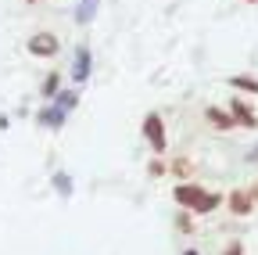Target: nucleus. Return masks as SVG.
<instances>
[{
  "mask_svg": "<svg viewBox=\"0 0 258 255\" xmlns=\"http://www.w3.org/2000/svg\"><path fill=\"white\" fill-rule=\"evenodd\" d=\"M205 194H208V190H205L201 183H190V180H183V183H176V187H172V198H176V205H183L186 212H194V209H198Z\"/></svg>",
  "mask_w": 258,
  "mask_h": 255,
  "instance_id": "obj_2",
  "label": "nucleus"
},
{
  "mask_svg": "<svg viewBox=\"0 0 258 255\" xmlns=\"http://www.w3.org/2000/svg\"><path fill=\"white\" fill-rule=\"evenodd\" d=\"M40 93H43L47 101H54V93H57V76H47V79H43V90H40Z\"/></svg>",
  "mask_w": 258,
  "mask_h": 255,
  "instance_id": "obj_14",
  "label": "nucleus"
},
{
  "mask_svg": "<svg viewBox=\"0 0 258 255\" xmlns=\"http://www.w3.org/2000/svg\"><path fill=\"white\" fill-rule=\"evenodd\" d=\"M83 4H90V8H97V0H83Z\"/></svg>",
  "mask_w": 258,
  "mask_h": 255,
  "instance_id": "obj_21",
  "label": "nucleus"
},
{
  "mask_svg": "<svg viewBox=\"0 0 258 255\" xmlns=\"http://www.w3.org/2000/svg\"><path fill=\"white\" fill-rule=\"evenodd\" d=\"M76 105H79V93H76V90H57V93H54V108L72 112Z\"/></svg>",
  "mask_w": 258,
  "mask_h": 255,
  "instance_id": "obj_9",
  "label": "nucleus"
},
{
  "mask_svg": "<svg viewBox=\"0 0 258 255\" xmlns=\"http://www.w3.org/2000/svg\"><path fill=\"white\" fill-rule=\"evenodd\" d=\"M247 162H258V144H254V147L247 151Z\"/></svg>",
  "mask_w": 258,
  "mask_h": 255,
  "instance_id": "obj_19",
  "label": "nucleus"
},
{
  "mask_svg": "<svg viewBox=\"0 0 258 255\" xmlns=\"http://www.w3.org/2000/svg\"><path fill=\"white\" fill-rule=\"evenodd\" d=\"M244 4H258V0H244Z\"/></svg>",
  "mask_w": 258,
  "mask_h": 255,
  "instance_id": "obj_23",
  "label": "nucleus"
},
{
  "mask_svg": "<svg viewBox=\"0 0 258 255\" xmlns=\"http://www.w3.org/2000/svg\"><path fill=\"white\" fill-rule=\"evenodd\" d=\"M183 255H201V251H198V248H186V251H183Z\"/></svg>",
  "mask_w": 258,
  "mask_h": 255,
  "instance_id": "obj_20",
  "label": "nucleus"
},
{
  "mask_svg": "<svg viewBox=\"0 0 258 255\" xmlns=\"http://www.w3.org/2000/svg\"><path fill=\"white\" fill-rule=\"evenodd\" d=\"M230 86L240 93H258V79L254 76H230Z\"/></svg>",
  "mask_w": 258,
  "mask_h": 255,
  "instance_id": "obj_11",
  "label": "nucleus"
},
{
  "mask_svg": "<svg viewBox=\"0 0 258 255\" xmlns=\"http://www.w3.org/2000/svg\"><path fill=\"white\" fill-rule=\"evenodd\" d=\"M176 227H179V230H194V219H190L186 212H179V219H176Z\"/></svg>",
  "mask_w": 258,
  "mask_h": 255,
  "instance_id": "obj_18",
  "label": "nucleus"
},
{
  "mask_svg": "<svg viewBox=\"0 0 258 255\" xmlns=\"http://www.w3.org/2000/svg\"><path fill=\"white\" fill-rule=\"evenodd\" d=\"M90 65H93L90 47H76V58H72V79H76V83H86V79H90Z\"/></svg>",
  "mask_w": 258,
  "mask_h": 255,
  "instance_id": "obj_6",
  "label": "nucleus"
},
{
  "mask_svg": "<svg viewBox=\"0 0 258 255\" xmlns=\"http://www.w3.org/2000/svg\"><path fill=\"white\" fill-rule=\"evenodd\" d=\"M25 50H29L32 58H54V54L61 50V40H57L54 33H32L29 43H25Z\"/></svg>",
  "mask_w": 258,
  "mask_h": 255,
  "instance_id": "obj_3",
  "label": "nucleus"
},
{
  "mask_svg": "<svg viewBox=\"0 0 258 255\" xmlns=\"http://www.w3.org/2000/svg\"><path fill=\"white\" fill-rule=\"evenodd\" d=\"M172 173H176L179 180H190V176H194V162H190V158H176V166H172Z\"/></svg>",
  "mask_w": 258,
  "mask_h": 255,
  "instance_id": "obj_13",
  "label": "nucleus"
},
{
  "mask_svg": "<svg viewBox=\"0 0 258 255\" xmlns=\"http://www.w3.org/2000/svg\"><path fill=\"white\" fill-rule=\"evenodd\" d=\"M93 11H97V8H90V4H79V11H76V18H79V22L86 25V22L93 18Z\"/></svg>",
  "mask_w": 258,
  "mask_h": 255,
  "instance_id": "obj_15",
  "label": "nucleus"
},
{
  "mask_svg": "<svg viewBox=\"0 0 258 255\" xmlns=\"http://www.w3.org/2000/svg\"><path fill=\"white\" fill-rule=\"evenodd\" d=\"M222 255H244V241H230Z\"/></svg>",
  "mask_w": 258,
  "mask_h": 255,
  "instance_id": "obj_17",
  "label": "nucleus"
},
{
  "mask_svg": "<svg viewBox=\"0 0 258 255\" xmlns=\"http://www.w3.org/2000/svg\"><path fill=\"white\" fill-rule=\"evenodd\" d=\"M219 205H222V194H212V190H208V194L201 198V205L194 209V216H212V212H215Z\"/></svg>",
  "mask_w": 258,
  "mask_h": 255,
  "instance_id": "obj_10",
  "label": "nucleus"
},
{
  "mask_svg": "<svg viewBox=\"0 0 258 255\" xmlns=\"http://www.w3.org/2000/svg\"><path fill=\"white\" fill-rule=\"evenodd\" d=\"M205 119L215 126L219 133H230V130H237V126H233V115L226 112V108H219V105H208V108H205Z\"/></svg>",
  "mask_w": 258,
  "mask_h": 255,
  "instance_id": "obj_7",
  "label": "nucleus"
},
{
  "mask_svg": "<svg viewBox=\"0 0 258 255\" xmlns=\"http://www.w3.org/2000/svg\"><path fill=\"white\" fill-rule=\"evenodd\" d=\"M226 112L233 115V126H244V130H254V126H258V115H254V108H251L244 97H233Z\"/></svg>",
  "mask_w": 258,
  "mask_h": 255,
  "instance_id": "obj_4",
  "label": "nucleus"
},
{
  "mask_svg": "<svg viewBox=\"0 0 258 255\" xmlns=\"http://www.w3.org/2000/svg\"><path fill=\"white\" fill-rule=\"evenodd\" d=\"M226 205H230V212H233V216H240V219H244V216L254 209V198H251V190H247V187H237V190H230Z\"/></svg>",
  "mask_w": 258,
  "mask_h": 255,
  "instance_id": "obj_5",
  "label": "nucleus"
},
{
  "mask_svg": "<svg viewBox=\"0 0 258 255\" xmlns=\"http://www.w3.org/2000/svg\"><path fill=\"white\" fill-rule=\"evenodd\" d=\"M144 137H147V144H151V151H154L158 158L165 155L169 137H165V122H161L158 112H147V115H144Z\"/></svg>",
  "mask_w": 258,
  "mask_h": 255,
  "instance_id": "obj_1",
  "label": "nucleus"
},
{
  "mask_svg": "<svg viewBox=\"0 0 258 255\" xmlns=\"http://www.w3.org/2000/svg\"><path fill=\"white\" fill-rule=\"evenodd\" d=\"M147 173H151L154 180H158V176H165V162H161V158H154V162L147 166Z\"/></svg>",
  "mask_w": 258,
  "mask_h": 255,
  "instance_id": "obj_16",
  "label": "nucleus"
},
{
  "mask_svg": "<svg viewBox=\"0 0 258 255\" xmlns=\"http://www.w3.org/2000/svg\"><path fill=\"white\" fill-rule=\"evenodd\" d=\"M36 122L47 126V130H61V126H64V112H61V108H43V112L36 115Z\"/></svg>",
  "mask_w": 258,
  "mask_h": 255,
  "instance_id": "obj_8",
  "label": "nucleus"
},
{
  "mask_svg": "<svg viewBox=\"0 0 258 255\" xmlns=\"http://www.w3.org/2000/svg\"><path fill=\"white\" fill-rule=\"evenodd\" d=\"M25 4H40V0H25Z\"/></svg>",
  "mask_w": 258,
  "mask_h": 255,
  "instance_id": "obj_22",
  "label": "nucleus"
},
{
  "mask_svg": "<svg viewBox=\"0 0 258 255\" xmlns=\"http://www.w3.org/2000/svg\"><path fill=\"white\" fill-rule=\"evenodd\" d=\"M54 190H57V194H64V198L72 194V180H69V173H54Z\"/></svg>",
  "mask_w": 258,
  "mask_h": 255,
  "instance_id": "obj_12",
  "label": "nucleus"
}]
</instances>
